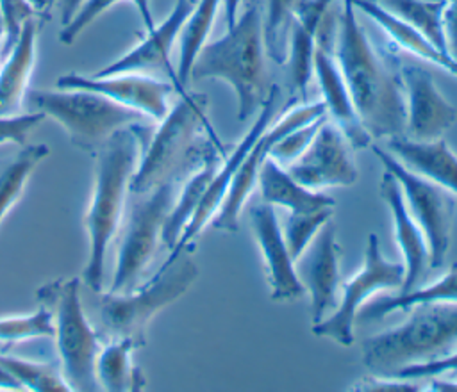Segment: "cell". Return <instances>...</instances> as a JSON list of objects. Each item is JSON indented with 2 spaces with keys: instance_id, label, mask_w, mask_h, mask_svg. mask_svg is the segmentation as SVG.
Segmentation results:
<instances>
[{
  "instance_id": "obj_35",
  "label": "cell",
  "mask_w": 457,
  "mask_h": 392,
  "mask_svg": "<svg viewBox=\"0 0 457 392\" xmlns=\"http://www.w3.org/2000/svg\"><path fill=\"white\" fill-rule=\"evenodd\" d=\"M118 2L120 0H84L79 11L75 12V16L66 25H62V30L59 32V41L62 45H71L80 36V32H84L86 27H89L102 12H105L109 7H112ZM130 2L136 5L141 16L145 30H152L155 27V20L150 9V0H130Z\"/></svg>"
},
{
  "instance_id": "obj_19",
  "label": "cell",
  "mask_w": 457,
  "mask_h": 392,
  "mask_svg": "<svg viewBox=\"0 0 457 392\" xmlns=\"http://www.w3.org/2000/svg\"><path fill=\"white\" fill-rule=\"evenodd\" d=\"M195 2L196 0H175L173 9L170 11V14L164 18L162 23L155 25L152 30H146V36L134 48L125 52L116 61L109 62L105 68L98 69L96 75L145 73L150 69H161L171 78L175 91L182 93L186 87L179 84L177 71L173 69L170 61V53Z\"/></svg>"
},
{
  "instance_id": "obj_40",
  "label": "cell",
  "mask_w": 457,
  "mask_h": 392,
  "mask_svg": "<svg viewBox=\"0 0 457 392\" xmlns=\"http://www.w3.org/2000/svg\"><path fill=\"white\" fill-rule=\"evenodd\" d=\"M46 116L41 110L30 114H12V116H0V144L14 143L25 144L32 128H36Z\"/></svg>"
},
{
  "instance_id": "obj_34",
  "label": "cell",
  "mask_w": 457,
  "mask_h": 392,
  "mask_svg": "<svg viewBox=\"0 0 457 392\" xmlns=\"http://www.w3.org/2000/svg\"><path fill=\"white\" fill-rule=\"evenodd\" d=\"M259 5L262 14L264 50L277 62L284 64L287 55V30L291 11L296 0H250Z\"/></svg>"
},
{
  "instance_id": "obj_22",
  "label": "cell",
  "mask_w": 457,
  "mask_h": 392,
  "mask_svg": "<svg viewBox=\"0 0 457 392\" xmlns=\"http://www.w3.org/2000/svg\"><path fill=\"white\" fill-rule=\"evenodd\" d=\"M378 192L391 212L396 242H398V248L403 257L405 276H403V283L400 289L409 290V289L416 287V283L421 280V276L427 271L428 258H430L428 244H427V239H425L421 228L418 226V223L414 221V217L411 216V212L405 205L398 180L387 169L380 176Z\"/></svg>"
},
{
  "instance_id": "obj_26",
  "label": "cell",
  "mask_w": 457,
  "mask_h": 392,
  "mask_svg": "<svg viewBox=\"0 0 457 392\" xmlns=\"http://www.w3.org/2000/svg\"><path fill=\"white\" fill-rule=\"evenodd\" d=\"M262 201L271 207L278 205L289 212H312L325 207H334L336 200L320 192L303 187L298 184L287 169L282 167L277 160L268 157L257 176Z\"/></svg>"
},
{
  "instance_id": "obj_30",
  "label": "cell",
  "mask_w": 457,
  "mask_h": 392,
  "mask_svg": "<svg viewBox=\"0 0 457 392\" xmlns=\"http://www.w3.org/2000/svg\"><path fill=\"white\" fill-rule=\"evenodd\" d=\"M221 0H196L179 34L177 78L182 87L189 82V71L200 48L207 43Z\"/></svg>"
},
{
  "instance_id": "obj_36",
  "label": "cell",
  "mask_w": 457,
  "mask_h": 392,
  "mask_svg": "<svg viewBox=\"0 0 457 392\" xmlns=\"http://www.w3.org/2000/svg\"><path fill=\"white\" fill-rule=\"evenodd\" d=\"M334 207H325L312 212H291L284 226V241L293 260H296L311 244L318 230L332 219Z\"/></svg>"
},
{
  "instance_id": "obj_16",
  "label": "cell",
  "mask_w": 457,
  "mask_h": 392,
  "mask_svg": "<svg viewBox=\"0 0 457 392\" xmlns=\"http://www.w3.org/2000/svg\"><path fill=\"white\" fill-rule=\"evenodd\" d=\"M400 77L405 98L403 135L414 141L441 139L457 119L455 107L441 94L425 66L400 61Z\"/></svg>"
},
{
  "instance_id": "obj_39",
  "label": "cell",
  "mask_w": 457,
  "mask_h": 392,
  "mask_svg": "<svg viewBox=\"0 0 457 392\" xmlns=\"http://www.w3.org/2000/svg\"><path fill=\"white\" fill-rule=\"evenodd\" d=\"M0 12H2L4 23H5L2 53L7 55L20 34L23 21L29 18H36L37 12H36L34 5L30 4V0H0Z\"/></svg>"
},
{
  "instance_id": "obj_33",
  "label": "cell",
  "mask_w": 457,
  "mask_h": 392,
  "mask_svg": "<svg viewBox=\"0 0 457 392\" xmlns=\"http://www.w3.org/2000/svg\"><path fill=\"white\" fill-rule=\"evenodd\" d=\"M0 367L7 371L21 388L34 392H68L71 390L64 381L61 369L48 362L27 360L12 355L0 353Z\"/></svg>"
},
{
  "instance_id": "obj_2",
  "label": "cell",
  "mask_w": 457,
  "mask_h": 392,
  "mask_svg": "<svg viewBox=\"0 0 457 392\" xmlns=\"http://www.w3.org/2000/svg\"><path fill=\"white\" fill-rule=\"evenodd\" d=\"M209 98L204 93L182 91L179 102L159 121L152 139L145 143L137 169L130 182L132 194H143L164 182H182L207 157L227 155L207 118Z\"/></svg>"
},
{
  "instance_id": "obj_37",
  "label": "cell",
  "mask_w": 457,
  "mask_h": 392,
  "mask_svg": "<svg viewBox=\"0 0 457 392\" xmlns=\"http://www.w3.org/2000/svg\"><path fill=\"white\" fill-rule=\"evenodd\" d=\"M54 337V319L48 306H39L32 314L0 317V342H21Z\"/></svg>"
},
{
  "instance_id": "obj_29",
  "label": "cell",
  "mask_w": 457,
  "mask_h": 392,
  "mask_svg": "<svg viewBox=\"0 0 457 392\" xmlns=\"http://www.w3.org/2000/svg\"><path fill=\"white\" fill-rule=\"evenodd\" d=\"M137 346L130 339H111V342L100 347L96 358V380L102 390L125 392L141 390L145 378L139 367L132 363V353Z\"/></svg>"
},
{
  "instance_id": "obj_38",
  "label": "cell",
  "mask_w": 457,
  "mask_h": 392,
  "mask_svg": "<svg viewBox=\"0 0 457 392\" xmlns=\"http://www.w3.org/2000/svg\"><path fill=\"white\" fill-rule=\"evenodd\" d=\"M328 116L323 114L305 125H300L289 132H286L273 146L270 151V157L273 160H277L278 164H291L295 162L312 143L318 128L321 127V123L327 119Z\"/></svg>"
},
{
  "instance_id": "obj_8",
  "label": "cell",
  "mask_w": 457,
  "mask_h": 392,
  "mask_svg": "<svg viewBox=\"0 0 457 392\" xmlns=\"http://www.w3.org/2000/svg\"><path fill=\"white\" fill-rule=\"evenodd\" d=\"M29 98L64 128L77 148L89 153H96L116 130L146 119L145 114L86 89H41L30 91Z\"/></svg>"
},
{
  "instance_id": "obj_24",
  "label": "cell",
  "mask_w": 457,
  "mask_h": 392,
  "mask_svg": "<svg viewBox=\"0 0 457 392\" xmlns=\"http://www.w3.org/2000/svg\"><path fill=\"white\" fill-rule=\"evenodd\" d=\"M36 18L23 21L20 34L0 68V116L20 114L36 66Z\"/></svg>"
},
{
  "instance_id": "obj_31",
  "label": "cell",
  "mask_w": 457,
  "mask_h": 392,
  "mask_svg": "<svg viewBox=\"0 0 457 392\" xmlns=\"http://www.w3.org/2000/svg\"><path fill=\"white\" fill-rule=\"evenodd\" d=\"M386 11L421 32L441 52H448L446 36L443 29L445 0H375ZM452 55V53H450Z\"/></svg>"
},
{
  "instance_id": "obj_45",
  "label": "cell",
  "mask_w": 457,
  "mask_h": 392,
  "mask_svg": "<svg viewBox=\"0 0 457 392\" xmlns=\"http://www.w3.org/2000/svg\"><path fill=\"white\" fill-rule=\"evenodd\" d=\"M225 4V21H227V29L232 27L237 20V11L239 5L243 4V0H223Z\"/></svg>"
},
{
  "instance_id": "obj_13",
  "label": "cell",
  "mask_w": 457,
  "mask_h": 392,
  "mask_svg": "<svg viewBox=\"0 0 457 392\" xmlns=\"http://www.w3.org/2000/svg\"><path fill=\"white\" fill-rule=\"evenodd\" d=\"M327 114V107L323 102L314 103H302L289 112L282 116L280 121H277L273 127H268L252 144V148L243 157L241 164L236 169V175L232 178L230 189L218 208L216 216L212 217L211 225L216 230H223L228 233H234L239 230V214L252 192V189L257 184V176L261 173V167L264 160L270 157L271 146L289 130L305 125L320 116Z\"/></svg>"
},
{
  "instance_id": "obj_47",
  "label": "cell",
  "mask_w": 457,
  "mask_h": 392,
  "mask_svg": "<svg viewBox=\"0 0 457 392\" xmlns=\"http://www.w3.org/2000/svg\"><path fill=\"white\" fill-rule=\"evenodd\" d=\"M30 4L34 5L37 16H46L50 7L54 5V0H30Z\"/></svg>"
},
{
  "instance_id": "obj_17",
  "label": "cell",
  "mask_w": 457,
  "mask_h": 392,
  "mask_svg": "<svg viewBox=\"0 0 457 392\" xmlns=\"http://www.w3.org/2000/svg\"><path fill=\"white\" fill-rule=\"evenodd\" d=\"M278 102H280V91H278V86H271L268 89V94L257 112V118L255 121L252 123L250 130L243 135V139L237 143V146L232 150L230 155H225L223 160L220 162L218 169L214 171L207 189H205V194L196 208V212L193 214V217L189 219L187 226L184 228V232L180 233L175 248L171 249V253H179L182 249H186L193 239L204 230V226L207 223L212 221V217L216 216L218 208L221 207L228 189H230V184H232V178L236 175V169L237 166L241 164L243 157L246 155V151L252 148V144L255 143V139L270 127L271 119H273V114L278 107Z\"/></svg>"
},
{
  "instance_id": "obj_42",
  "label": "cell",
  "mask_w": 457,
  "mask_h": 392,
  "mask_svg": "<svg viewBox=\"0 0 457 392\" xmlns=\"http://www.w3.org/2000/svg\"><path fill=\"white\" fill-rule=\"evenodd\" d=\"M352 390H366V392H414L421 390V385L414 383V380L393 378V376H370L361 380L352 387Z\"/></svg>"
},
{
  "instance_id": "obj_7",
  "label": "cell",
  "mask_w": 457,
  "mask_h": 392,
  "mask_svg": "<svg viewBox=\"0 0 457 392\" xmlns=\"http://www.w3.org/2000/svg\"><path fill=\"white\" fill-rule=\"evenodd\" d=\"M37 298L45 306H52L55 347L68 387L79 392L100 390L96 380L100 342L80 303V280H55L39 287Z\"/></svg>"
},
{
  "instance_id": "obj_32",
  "label": "cell",
  "mask_w": 457,
  "mask_h": 392,
  "mask_svg": "<svg viewBox=\"0 0 457 392\" xmlns=\"http://www.w3.org/2000/svg\"><path fill=\"white\" fill-rule=\"evenodd\" d=\"M46 155V144H23L20 153L0 171V223L20 201L29 176Z\"/></svg>"
},
{
  "instance_id": "obj_28",
  "label": "cell",
  "mask_w": 457,
  "mask_h": 392,
  "mask_svg": "<svg viewBox=\"0 0 457 392\" xmlns=\"http://www.w3.org/2000/svg\"><path fill=\"white\" fill-rule=\"evenodd\" d=\"M436 301L457 303V264H452L448 273L434 283H428L425 287H412L409 290H402L396 296H384L370 301L364 308L357 312V319L362 323L378 321L396 310H407L412 305Z\"/></svg>"
},
{
  "instance_id": "obj_11",
  "label": "cell",
  "mask_w": 457,
  "mask_h": 392,
  "mask_svg": "<svg viewBox=\"0 0 457 392\" xmlns=\"http://www.w3.org/2000/svg\"><path fill=\"white\" fill-rule=\"evenodd\" d=\"M405 276L403 262H389L384 258L375 233L368 235L362 267L341 287V303L337 308L320 323L312 324L316 337H327L341 346H352L353 324L361 305L382 289L402 287Z\"/></svg>"
},
{
  "instance_id": "obj_18",
  "label": "cell",
  "mask_w": 457,
  "mask_h": 392,
  "mask_svg": "<svg viewBox=\"0 0 457 392\" xmlns=\"http://www.w3.org/2000/svg\"><path fill=\"white\" fill-rule=\"evenodd\" d=\"M295 262L298 280L311 296L312 324L320 323L336 306L339 289V246L332 219L318 230Z\"/></svg>"
},
{
  "instance_id": "obj_5",
  "label": "cell",
  "mask_w": 457,
  "mask_h": 392,
  "mask_svg": "<svg viewBox=\"0 0 457 392\" xmlns=\"http://www.w3.org/2000/svg\"><path fill=\"white\" fill-rule=\"evenodd\" d=\"M395 328L362 340V365L377 376L445 356L457 342V303H420Z\"/></svg>"
},
{
  "instance_id": "obj_14",
  "label": "cell",
  "mask_w": 457,
  "mask_h": 392,
  "mask_svg": "<svg viewBox=\"0 0 457 392\" xmlns=\"http://www.w3.org/2000/svg\"><path fill=\"white\" fill-rule=\"evenodd\" d=\"M55 87L86 89L98 93L123 107L145 114L148 119L154 121H161L168 114V98L175 91V86L171 82L157 80L148 73H66L55 80Z\"/></svg>"
},
{
  "instance_id": "obj_21",
  "label": "cell",
  "mask_w": 457,
  "mask_h": 392,
  "mask_svg": "<svg viewBox=\"0 0 457 392\" xmlns=\"http://www.w3.org/2000/svg\"><path fill=\"white\" fill-rule=\"evenodd\" d=\"M336 0H296L287 30V82L303 98L312 75V55L320 25Z\"/></svg>"
},
{
  "instance_id": "obj_15",
  "label": "cell",
  "mask_w": 457,
  "mask_h": 392,
  "mask_svg": "<svg viewBox=\"0 0 457 392\" xmlns=\"http://www.w3.org/2000/svg\"><path fill=\"white\" fill-rule=\"evenodd\" d=\"M350 148L341 128L327 118L309 148L287 166V173L298 184L312 191L353 185L359 173L352 160Z\"/></svg>"
},
{
  "instance_id": "obj_44",
  "label": "cell",
  "mask_w": 457,
  "mask_h": 392,
  "mask_svg": "<svg viewBox=\"0 0 457 392\" xmlns=\"http://www.w3.org/2000/svg\"><path fill=\"white\" fill-rule=\"evenodd\" d=\"M84 0H59V16H61V25H66L75 12L79 11L80 4Z\"/></svg>"
},
{
  "instance_id": "obj_43",
  "label": "cell",
  "mask_w": 457,
  "mask_h": 392,
  "mask_svg": "<svg viewBox=\"0 0 457 392\" xmlns=\"http://www.w3.org/2000/svg\"><path fill=\"white\" fill-rule=\"evenodd\" d=\"M443 29L446 36L448 52L457 59V0H445Z\"/></svg>"
},
{
  "instance_id": "obj_25",
  "label": "cell",
  "mask_w": 457,
  "mask_h": 392,
  "mask_svg": "<svg viewBox=\"0 0 457 392\" xmlns=\"http://www.w3.org/2000/svg\"><path fill=\"white\" fill-rule=\"evenodd\" d=\"M353 5L357 11L371 18L389 36V39L396 46L457 77V59L453 55L441 52L428 37H425L421 32H418L416 29H412L411 25H407L389 11H386L380 4H377L375 0H353Z\"/></svg>"
},
{
  "instance_id": "obj_9",
  "label": "cell",
  "mask_w": 457,
  "mask_h": 392,
  "mask_svg": "<svg viewBox=\"0 0 457 392\" xmlns=\"http://www.w3.org/2000/svg\"><path fill=\"white\" fill-rule=\"evenodd\" d=\"M180 182H164L148 192L134 194L129 221L118 248L116 271L111 292H129L152 262L159 242H162L164 221L173 207Z\"/></svg>"
},
{
  "instance_id": "obj_4",
  "label": "cell",
  "mask_w": 457,
  "mask_h": 392,
  "mask_svg": "<svg viewBox=\"0 0 457 392\" xmlns=\"http://www.w3.org/2000/svg\"><path fill=\"white\" fill-rule=\"evenodd\" d=\"M245 9L225 36L205 43L189 71V80H225L237 96V119L257 114L264 102V36L257 4L243 0Z\"/></svg>"
},
{
  "instance_id": "obj_20",
  "label": "cell",
  "mask_w": 457,
  "mask_h": 392,
  "mask_svg": "<svg viewBox=\"0 0 457 392\" xmlns=\"http://www.w3.org/2000/svg\"><path fill=\"white\" fill-rule=\"evenodd\" d=\"M250 225L266 265L270 296L273 301H295L305 292L298 280L295 260L284 241L275 208L266 203H253L250 207Z\"/></svg>"
},
{
  "instance_id": "obj_10",
  "label": "cell",
  "mask_w": 457,
  "mask_h": 392,
  "mask_svg": "<svg viewBox=\"0 0 457 392\" xmlns=\"http://www.w3.org/2000/svg\"><path fill=\"white\" fill-rule=\"evenodd\" d=\"M373 153L382 162L384 169H387L400 184L405 205L427 239L430 257L428 265L441 267L450 248L453 219V200L450 198V192L405 167L386 148L373 146Z\"/></svg>"
},
{
  "instance_id": "obj_23",
  "label": "cell",
  "mask_w": 457,
  "mask_h": 392,
  "mask_svg": "<svg viewBox=\"0 0 457 392\" xmlns=\"http://www.w3.org/2000/svg\"><path fill=\"white\" fill-rule=\"evenodd\" d=\"M387 151L405 167L457 196V155L441 139L414 141L405 135L386 139Z\"/></svg>"
},
{
  "instance_id": "obj_46",
  "label": "cell",
  "mask_w": 457,
  "mask_h": 392,
  "mask_svg": "<svg viewBox=\"0 0 457 392\" xmlns=\"http://www.w3.org/2000/svg\"><path fill=\"white\" fill-rule=\"evenodd\" d=\"M21 385L7 372L0 367V390H20Z\"/></svg>"
},
{
  "instance_id": "obj_6",
  "label": "cell",
  "mask_w": 457,
  "mask_h": 392,
  "mask_svg": "<svg viewBox=\"0 0 457 392\" xmlns=\"http://www.w3.org/2000/svg\"><path fill=\"white\" fill-rule=\"evenodd\" d=\"M196 278L198 267L186 249L170 253L161 269L141 287L100 296L98 315L104 330L111 339H130L137 347L145 346L152 319L182 298Z\"/></svg>"
},
{
  "instance_id": "obj_41",
  "label": "cell",
  "mask_w": 457,
  "mask_h": 392,
  "mask_svg": "<svg viewBox=\"0 0 457 392\" xmlns=\"http://www.w3.org/2000/svg\"><path fill=\"white\" fill-rule=\"evenodd\" d=\"M457 374V351L448 353L445 356L423 362V363H412L407 365L393 374V378H403V380H420V378H434V376H452Z\"/></svg>"
},
{
  "instance_id": "obj_1",
  "label": "cell",
  "mask_w": 457,
  "mask_h": 392,
  "mask_svg": "<svg viewBox=\"0 0 457 392\" xmlns=\"http://www.w3.org/2000/svg\"><path fill=\"white\" fill-rule=\"evenodd\" d=\"M334 55L361 123L373 137L405 132V98L400 61L378 52L366 36L353 0H341Z\"/></svg>"
},
{
  "instance_id": "obj_3",
  "label": "cell",
  "mask_w": 457,
  "mask_h": 392,
  "mask_svg": "<svg viewBox=\"0 0 457 392\" xmlns=\"http://www.w3.org/2000/svg\"><path fill=\"white\" fill-rule=\"evenodd\" d=\"M145 130L146 127L143 123L123 127L96 151L95 182L84 214V228L89 241L84 280L95 292L102 290L107 248L123 217L130 182L145 146Z\"/></svg>"
},
{
  "instance_id": "obj_48",
  "label": "cell",
  "mask_w": 457,
  "mask_h": 392,
  "mask_svg": "<svg viewBox=\"0 0 457 392\" xmlns=\"http://www.w3.org/2000/svg\"><path fill=\"white\" fill-rule=\"evenodd\" d=\"M4 36H5V23H4V16L0 12V43L4 41Z\"/></svg>"
},
{
  "instance_id": "obj_27",
  "label": "cell",
  "mask_w": 457,
  "mask_h": 392,
  "mask_svg": "<svg viewBox=\"0 0 457 392\" xmlns=\"http://www.w3.org/2000/svg\"><path fill=\"white\" fill-rule=\"evenodd\" d=\"M225 155L216 151L212 153L211 157L205 159V162L195 169L186 180H184V185L182 189H179L177 192V198L173 201V207L164 221V228H162V244L170 249L175 248L180 233L184 232V228L187 226L189 219L193 217V214L196 212L204 194H205V189L214 175V171L218 169L221 159Z\"/></svg>"
},
{
  "instance_id": "obj_12",
  "label": "cell",
  "mask_w": 457,
  "mask_h": 392,
  "mask_svg": "<svg viewBox=\"0 0 457 392\" xmlns=\"http://www.w3.org/2000/svg\"><path fill=\"white\" fill-rule=\"evenodd\" d=\"M337 18L339 9L334 5L325 14L318 36H316V46L312 55V71L318 78L320 91L323 94V103L327 107V116L330 121H334L341 132L345 134L346 141L353 150L366 148L371 143V135L364 128V125L359 119V114L355 110V105L352 102L348 86L345 82V77L339 69V64L334 55V43L337 34Z\"/></svg>"
}]
</instances>
